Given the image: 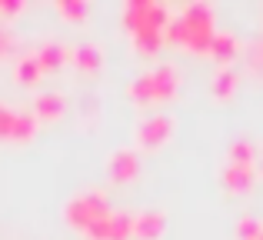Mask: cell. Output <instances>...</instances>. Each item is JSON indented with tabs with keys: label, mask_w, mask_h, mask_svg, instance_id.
I'll return each mask as SVG.
<instances>
[{
	"label": "cell",
	"mask_w": 263,
	"mask_h": 240,
	"mask_svg": "<svg viewBox=\"0 0 263 240\" xmlns=\"http://www.w3.org/2000/svg\"><path fill=\"white\" fill-rule=\"evenodd\" d=\"M137 174H140V157L134 147H120L107 157V177L114 183H130L137 180Z\"/></svg>",
	"instance_id": "obj_4"
},
{
	"label": "cell",
	"mask_w": 263,
	"mask_h": 240,
	"mask_svg": "<svg viewBox=\"0 0 263 240\" xmlns=\"http://www.w3.org/2000/svg\"><path fill=\"white\" fill-rule=\"evenodd\" d=\"M237 84H240V73L233 70V67H220L210 80V94L217 100H230L233 94H237Z\"/></svg>",
	"instance_id": "obj_11"
},
{
	"label": "cell",
	"mask_w": 263,
	"mask_h": 240,
	"mask_svg": "<svg viewBox=\"0 0 263 240\" xmlns=\"http://www.w3.org/2000/svg\"><path fill=\"white\" fill-rule=\"evenodd\" d=\"M257 160V150H253L250 140H233L230 150H227V163H237V167H253Z\"/></svg>",
	"instance_id": "obj_18"
},
{
	"label": "cell",
	"mask_w": 263,
	"mask_h": 240,
	"mask_svg": "<svg viewBox=\"0 0 263 240\" xmlns=\"http://www.w3.org/2000/svg\"><path fill=\"white\" fill-rule=\"evenodd\" d=\"M260 170H263V157H260Z\"/></svg>",
	"instance_id": "obj_27"
},
{
	"label": "cell",
	"mask_w": 263,
	"mask_h": 240,
	"mask_svg": "<svg viewBox=\"0 0 263 240\" xmlns=\"http://www.w3.org/2000/svg\"><path fill=\"white\" fill-rule=\"evenodd\" d=\"M57 13L64 20H73V24H77V20L90 17V4L87 0H57Z\"/></svg>",
	"instance_id": "obj_20"
},
{
	"label": "cell",
	"mask_w": 263,
	"mask_h": 240,
	"mask_svg": "<svg viewBox=\"0 0 263 240\" xmlns=\"http://www.w3.org/2000/svg\"><path fill=\"white\" fill-rule=\"evenodd\" d=\"M120 17H123V27L130 30V37H134V33H143V30L163 33L167 24H170V10L163 4H157V0H127Z\"/></svg>",
	"instance_id": "obj_2"
},
{
	"label": "cell",
	"mask_w": 263,
	"mask_h": 240,
	"mask_svg": "<svg viewBox=\"0 0 263 240\" xmlns=\"http://www.w3.org/2000/svg\"><path fill=\"white\" fill-rule=\"evenodd\" d=\"M40 64H37V57L33 53H24V57L17 60V67H13V80H17L20 87H33L40 80Z\"/></svg>",
	"instance_id": "obj_14"
},
{
	"label": "cell",
	"mask_w": 263,
	"mask_h": 240,
	"mask_svg": "<svg viewBox=\"0 0 263 240\" xmlns=\"http://www.w3.org/2000/svg\"><path fill=\"white\" fill-rule=\"evenodd\" d=\"M167 230V214L163 210H140L134 214V240H160Z\"/></svg>",
	"instance_id": "obj_6"
},
{
	"label": "cell",
	"mask_w": 263,
	"mask_h": 240,
	"mask_svg": "<svg viewBox=\"0 0 263 240\" xmlns=\"http://www.w3.org/2000/svg\"><path fill=\"white\" fill-rule=\"evenodd\" d=\"M33 57H37L40 70H57V67H64L67 60H70V47L60 44V40H44Z\"/></svg>",
	"instance_id": "obj_9"
},
{
	"label": "cell",
	"mask_w": 263,
	"mask_h": 240,
	"mask_svg": "<svg viewBox=\"0 0 263 240\" xmlns=\"http://www.w3.org/2000/svg\"><path fill=\"white\" fill-rule=\"evenodd\" d=\"M260 230H263V224L257 217H240L237 220V240H257Z\"/></svg>",
	"instance_id": "obj_21"
},
{
	"label": "cell",
	"mask_w": 263,
	"mask_h": 240,
	"mask_svg": "<svg viewBox=\"0 0 263 240\" xmlns=\"http://www.w3.org/2000/svg\"><path fill=\"white\" fill-rule=\"evenodd\" d=\"M250 70H257V73L263 70V40L250 47Z\"/></svg>",
	"instance_id": "obj_24"
},
{
	"label": "cell",
	"mask_w": 263,
	"mask_h": 240,
	"mask_svg": "<svg viewBox=\"0 0 263 240\" xmlns=\"http://www.w3.org/2000/svg\"><path fill=\"white\" fill-rule=\"evenodd\" d=\"M87 237L90 240H110V214L100 217L97 224H90V227H87Z\"/></svg>",
	"instance_id": "obj_23"
},
{
	"label": "cell",
	"mask_w": 263,
	"mask_h": 240,
	"mask_svg": "<svg viewBox=\"0 0 263 240\" xmlns=\"http://www.w3.org/2000/svg\"><path fill=\"white\" fill-rule=\"evenodd\" d=\"M37 134V117L27 110H17L13 114V130H10V140H30Z\"/></svg>",
	"instance_id": "obj_19"
},
{
	"label": "cell",
	"mask_w": 263,
	"mask_h": 240,
	"mask_svg": "<svg viewBox=\"0 0 263 240\" xmlns=\"http://www.w3.org/2000/svg\"><path fill=\"white\" fill-rule=\"evenodd\" d=\"M180 20L190 24V27H213V7L206 0H190L180 10Z\"/></svg>",
	"instance_id": "obj_12"
},
{
	"label": "cell",
	"mask_w": 263,
	"mask_h": 240,
	"mask_svg": "<svg viewBox=\"0 0 263 240\" xmlns=\"http://www.w3.org/2000/svg\"><path fill=\"white\" fill-rule=\"evenodd\" d=\"M160 47H163V33H157V30L134 33V50L140 53V57H157Z\"/></svg>",
	"instance_id": "obj_17"
},
{
	"label": "cell",
	"mask_w": 263,
	"mask_h": 240,
	"mask_svg": "<svg viewBox=\"0 0 263 240\" xmlns=\"http://www.w3.org/2000/svg\"><path fill=\"white\" fill-rule=\"evenodd\" d=\"M210 53L217 64H223V67H230L233 60L240 57V40L233 37V33H227V30H217L213 33V40H210Z\"/></svg>",
	"instance_id": "obj_8"
},
{
	"label": "cell",
	"mask_w": 263,
	"mask_h": 240,
	"mask_svg": "<svg viewBox=\"0 0 263 240\" xmlns=\"http://www.w3.org/2000/svg\"><path fill=\"white\" fill-rule=\"evenodd\" d=\"M127 94H130V100H137L140 107L157 104V100H154V77H150V70H147V73H137V77L130 80Z\"/></svg>",
	"instance_id": "obj_15"
},
{
	"label": "cell",
	"mask_w": 263,
	"mask_h": 240,
	"mask_svg": "<svg viewBox=\"0 0 263 240\" xmlns=\"http://www.w3.org/2000/svg\"><path fill=\"white\" fill-rule=\"evenodd\" d=\"M13 107L0 104V140H10V130H13Z\"/></svg>",
	"instance_id": "obj_22"
},
{
	"label": "cell",
	"mask_w": 263,
	"mask_h": 240,
	"mask_svg": "<svg viewBox=\"0 0 263 240\" xmlns=\"http://www.w3.org/2000/svg\"><path fill=\"white\" fill-rule=\"evenodd\" d=\"M33 117H37V120H57V117H64V97H60L57 90L37 94V100H33Z\"/></svg>",
	"instance_id": "obj_10"
},
{
	"label": "cell",
	"mask_w": 263,
	"mask_h": 240,
	"mask_svg": "<svg viewBox=\"0 0 263 240\" xmlns=\"http://www.w3.org/2000/svg\"><path fill=\"white\" fill-rule=\"evenodd\" d=\"M70 60L80 67V70H100L103 67V50L97 44H77L70 50Z\"/></svg>",
	"instance_id": "obj_13"
},
{
	"label": "cell",
	"mask_w": 263,
	"mask_h": 240,
	"mask_svg": "<svg viewBox=\"0 0 263 240\" xmlns=\"http://www.w3.org/2000/svg\"><path fill=\"white\" fill-rule=\"evenodd\" d=\"M20 10H24L20 0H0V13H4V17H13V13H20Z\"/></svg>",
	"instance_id": "obj_25"
},
{
	"label": "cell",
	"mask_w": 263,
	"mask_h": 240,
	"mask_svg": "<svg viewBox=\"0 0 263 240\" xmlns=\"http://www.w3.org/2000/svg\"><path fill=\"white\" fill-rule=\"evenodd\" d=\"M134 137H137V147H143V150L163 147V143L174 137V117H170V114H150V117H143L137 123Z\"/></svg>",
	"instance_id": "obj_3"
},
{
	"label": "cell",
	"mask_w": 263,
	"mask_h": 240,
	"mask_svg": "<svg viewBox=\"0 0 263 240\" xmlns=\"http://www.w3.org/2000/svg\"><path fill=\"white\" fill-rule=\"evenodd\" d=\"M107 214H110V200H107L103 190H80V194H73L70 200H67V207H64V220L70 224L73 230H80V234H87L90 224H97Z\"/></svg>",
	"instance_id": "obj_1"
},
{
	"label": "cell",
	"mask_w": 263,
	"mask_h": 240,
	"mask_svg": "<svg viewBox=\"0 0 263 240\" xmlns=\"http://www.w3.org/2000/svg\"><path fill=\"white\" fill-rule=\"evenodd\" d=\"M150 77H154V100L157 104H167V100H174L177 97V90H180V70H177V64H157L154 70H150Z\"/></svg>",
	"instance_id": "obj_5"
},
{
	"label": "cell",
	"mask_w": 263,
	"mask_h": 240,
	"mask_svg": "<svg viewBox=\"0 0 263 240\" xmlns=\"http://www.w3.org/2000/svg\"><path fill=\"white\" fill-rule=\"evenodd\" d=\"M257 180V167H237V163H227L220 170V183H223L230 194H247Z\"/></svg>",
	"instance_id": "obj_7"
},
{
	"label": "cell",
	"mask_w": 263,
	"mask_h": 240,
	"mask_svg": "<svg viewBox=\"0 0 263 240\" xmlns=\"http://www.w3.org/2000/svg\"><path fill=\"white\" fill-rule=\"evenodd\" d=\"M257 240H263V230H260V237H257Z\"/></svg>",
	"instance_id": "obj_28"
},
{
	"label": "cell",
	"mask_w": 263,
	"mask_h": 240,
	"mask_svg": "<svg viewBox=\"0 0 263 240\" xmlns=\"http://www.w3.org/2000/svg\"><path fill=\"white\" fill-rule=\"evenodd\" d=\"M110 240H134V210H110Z\"/></svg>",
	"instance_id": "obj_16"
},
{
	"label": "cell",
	"mask_w": 263,
	"mask_h": 240,
	"mask_svg": "<svg viewBox=\"0 0 263 240\" xmlns=\"http://www.w3.org/2000/svg\"><path fill=\"white\" fill-rule=\"evenodd\" d=\"M10 47H13V33L7 30V27H0V57H4Z\"/></svg>",
	"instance_id": "obj_26"
}]
</instances>
